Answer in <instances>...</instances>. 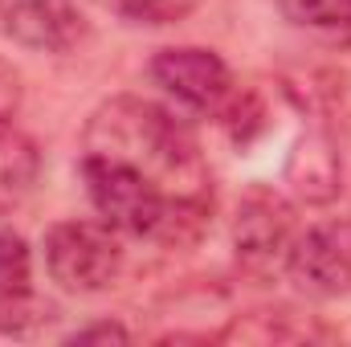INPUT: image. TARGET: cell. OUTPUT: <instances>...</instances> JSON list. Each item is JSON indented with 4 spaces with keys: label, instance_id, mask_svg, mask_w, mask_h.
I'll return each instance as SVG.
<instances>
[{
    "label": "cell",
    "instance_id": "16",
    "mask_svg": "<svg viewBox=\"0 0 351 347\" xmlns=\"http://www.w3.org/2000/svg\"><path fill=\"white\" fill-rule=\"evenodd\" d=\"M348 221H351V217H348Z\"/></svg>",
    "mask_w": 351,
    "mask_h": 347
},
{
    "label": "cell",
    "instance_id": "6",
    "mask_svg": "<svg viewBox=\"0 0 351 347\" xmlns=\"http://www.w3.org/2000/svg\"><path fill=\"white\" fill-rule=\"evenodd\" d=\"M152 78L164 86L180 106L200 115H221V106L233 94V74L221 62V53L200 45H172L152 58Z\"/></svg>",
    "mask_w": 351,
    "mask_h": 347
},
{
    "label": "cell",
    "instance_id": "9",
    "mask_svg": "<svg viewBox=\"0 0 351 347\" xmlns=\"http://www.w3.org/2000/svg\"><path fill=\"white\" fill-rule=\"evenodd\" d=\"M286 184L306 204H331L343 188V164L335 152V139L327 131H306L290 160H286Z\"/></svg>",
    "mask_w": 351,
    "mask_h": 347
},
{
    "label": "cell",
    "instance_id": "1",
    "mask_svg": "<svg viewBox=\"0 0 351 347\" xmlns=\"http://www.w3.org/2000/svg\"><path fill=\"white\" fill-rule=\"evenodd\" d=\"M86 152H102L127 160L131 168L147 172L164 184L176 200L208 204V172L196 147V135L168 106L143 98H110L86 123Z\"/></svg>",
    "mask_w": 351,
    "mask_h": 347
},
{
    "label": "cell",
    "instance_id": "5",
    "mask_svg": "<svg viewBox=\"0 0 351 347\" xmlns=\"http://www.w3.org/2000/svg\"><path fill=\"white\" fill-rule=\"evenodd\" d=\"M290 282L311 298H339L351 290V221H319L294 237L286 254Z\"/></svg>",
    "mask_w": 351,
    "mask_h": 347
},
{
    "label": "cell",
    "instance_id": "3",
    "mask_svg": "<svg viewBox=\"0 0 351 347\" xmlns=\"http://www.w3.org/2000/svg\"><path fill=\"white\" fill-rule=\"evenodd\" d=\"M45 274L70 294H98L123 270L119 233L106 221H58L41 241Z\"/></svg>",
    "mask_w": 351,
    "mask_h": 347
},
{
    "label": "cell",
    "instance_id": "7",
    "mask_svg": "<svg viewBox=\"0 0 351 347\" xmlns=\"http://www.w3.org/2000/svg\"><path fill=\"white\" fill-rule=\"evenodd\" d=\"M0 33L37 53H70L86 37L74 0H0Z\"/></svg>",
    "mask_w": 351,
    "mask_h": 347
},
{
    "label": "cell",
    "instance_id": "4",
    "mask_svg": "<svg viewBox=\"0 0 351 347\" xmlns=\"http://www.w3.org/2000/svg\"><path fill=\"white\" fill-rule=\"evenodd\" d=\"M294 204L278 192L254 184L245 188V196L237 200V217H233V246H237V261L258 274L269 278L278 270H286V254L294 246Z\"/></svg>",
    "mask_w": 351,
    "mask_h": 347
},
{
    "label": "cell",
    "instance_id": "14",
    "mask_svg": "<svg viewBox=\"0 0 351 347\" xmlns=\"http://www.w3.org/2000/svg\"><path fill=\"white\" fill-rule=\"evenodd\" d=\"M21 110V74L0 58V127L12 123Z\"/></svg>",
    "mask_w": 351,
    "mask_h": 347
},
{
    "label": "cell",
    "instance_id": "2",
    "mask_svg": "<svg viewBox=\"0 0 351 347\" xmlns=\"http://www.w3.org/2000/svg\"><path fill=\"white\" fill-rule=\"evenodd\" d=\"M78 172L86 180V196L94 213L114 229L131 237H152V241H192L204 229L208 204L200 200H176L164 184H156L147 172L131 168L127 160L86 152Z\"/></svg>",
    "mask_w": 351,
    "mask_h": 347
},
{
    "label": "cell",
    "instance_id": "15",
    "mask_svg": "<svg viewBox=\"0 0 351 347\" xmlns=\"http://www.w3.org/2000/svg\"><path fill=\"white\" fill-rule=\"evenodd\" d=\"M90 339H102V344H127L131 335H127V327H119V323H90V327H78L74 335H70V344H90Z\"/></svg>",
    "mask_w": 351,
    "mask_h": 347
},
{
    "label": "cell",
    "instance_id": "13",
    "mask_svg": "<svg viewBox=\"0 0 351 347\" xmlns=\"http://www.w3.org/2000/svg\"><path fill=\"white\" fill-rule=\"evenodd\" d=\"M282 8L311 29H351V0H282Z\"/></svg>",
    "mask_w": 351,
    "mask_h": 347
},
{
    "label": "cell",
    "instance_id": "11",
    "mask_svg": "<svg viewBox=\"0 0 351 347\" xmlns=\"http://www.w3.org/2000/svg\"><path fill=\"white\" fill-rule=\"evenodd\" d=\"M290 311H254L245 319H233L217 339H250V344H282V339H306L311 327H290Z\"/></svg>",
    "mask_w": 351,
    "mask_h": 347
},
{
    "label": "cell",
    "instance_id": "12",
    "mask_svg": "<svg viewBox=\"0 0 351 347\" xmlns=\"http://www.w3.org/2000/svg\"><path fill=\"white\" fill-rule=\"evenodd\" d=\"M119 16H127L131 25H176L184 16H192L200 8V0H114Z\"/></svg>",
    "mask_w": 351,
    "mask_h": 347
},
{
    "label": "cell",
    "instance_id": "10",
    "mask_svg": "<svg viewBox=\"0 0 351 347\" xmlns=\"http://www.w3.org/2000/svg\"><path fill=\"white\" fill-rule=\"evenodd\" d=\"M41 176V156H37V143L16 131L12 123L0 127V217L12 213L37 184Z\"/></svg>",
    "mask_w": 351,
    "mask_h": 347
},
{
    "label": "cell",
    "instance_id": "8",
    "mask_svg": "<svg viewBox=\"0 0 351 347\" xmlns=\"http://www.w3.org/2000/svg\"><path fill=\"white\" fill-rule=\"evenodd\" d=\"M41 319H49V311H41L33 294L29 246L16 233H0V335H25Z\"/></svg>",
    "mask_w": 351,
    "mask_h": 347
}]
</instances>
